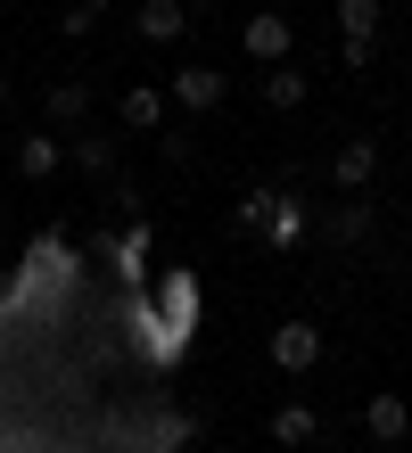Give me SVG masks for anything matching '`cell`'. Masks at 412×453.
Here are the masks:
<instances>
[{"label": "cell", "instance_id": "5b68a950", "mask_svg": "<svg viewBox=\"0 0 412 453\" xmlns=\"http://www.w3.org/2000/svg\"><path fill=\"white\" fill-rule=\"evenodd\" d=\"M330 173H338V190H371V181H379V141H346Z\"/></svg>", "mask_w": 412, "mask_h": 453}, {"label": "cell", "instance_id": "5bb4252c", "mask_svg": "<svg viewBox=\"0 0 412 453\" xmlns=\"http://www.w3.org/2000/svg\"><path fill=\"white\" fill-rule=\"evenodd\" d=\"M338 25H346V34H371V25H379V0H338Z\"/></svg>", "mask_w": 412, "mask_h": 453}, {"label": "cell", "instance_id": "9a60e30c", "mask_svg": "<svg viewBox=\"0 0 412 453\" xmlns=\"http://www.w3.org/2000/svg\"><path fill=\"white\" fill-rule=\"evenodd\" d=\"M297 231H306V206L281 198V206H272V239H297Z\"/></svg>", "mask_w": 412, "mask_h": 453}, {"label": "cell", "instance_id": "52a82bcc", "mask_svg": "<svg viewBox=\"0 0 412 453\" xmlns=\"http://www.w3.org/2000/svg\"><path fill=\"white\" fill-rule=\"evenodd\" d=\"M272 437H281V445H314L322 437V412L306 404V395H289V404L272 412Z\"/></svg>", "mask_w": 412, "mask_h": 453}, {"label": "cell", "instance_id": "6da1fadb", "mask_svg": "<svg viewBox=\"0 0 412 453\" xmlns=\"http://www.w3.org/2000/svg\"><path fill=\"white\" fill-rule=\"evenodd\" d=\"M272 363H281L289 380H297V371H314L322 363V330L314 322H281V330H272Z\"/></svg>", "mask_w": 412, "mask_h": 453}, {"label": "cell", "instance_id": "8fae6325", "mask_svg": "<svg viewBox=\"0 0 412 453\" xmlns=\"http://www.w3.org/2000/svg\"><path fill=\"white\" fill-rule=\"evenodd\" d=\"M165 313H174V322L190 330V313H198V280H190V273H174V280H165Z\"/></svg>", "mask_w": 412, "mask_h": 453}, {"label": "cell", "instance_id": "d6986e66", "mask_svg": "<svg viewBox=\"0 0 412 453\" xmlns=\"http://www.w3.org/2000/svg\"><path fill=\"white\" fill-rule=\"evenodd\" d=\"M174 453H190V445H174Z\"/></svg>", "mask_w": 412, "mask_h": 453}, {"label": "cell", "instance_id": "3957f363", "mask_svg": "<svg viewBox=\"0 0 412 453\" xmlns=\"http://www.w3.org/2000/svg\"><path fill=\"white\" fill-rule=\"evenodd\" d=\"M247 58H264V66L289 58V17L281 9H256V17H247Z\"/></svg>", "mask_w": 412, "mask_h": 453}, {"label": "cell", "instance_id": "2e32d148", "mask_svg": "<svg viewBox=\"0 0 412 453\" xmlns=\"http://www.w3.org/2000/svg\"><path fill=\"white\" fill-rule=\"evenodd\" d=\"M99 17H107V0H74V9H66V34H91Z\"/></svg>", "mask_w": 412, "mask_h": 453}, {"label": "cell", "instance_id": "277c9868", "mask_svg": "<svg viewBox=\"0 0 412 453\" xmlns=\"http://www.w3.org/2000/svg\"><path fill=\"white\" fill-rule=\"evenodd\" d=\"M363 429L379 445H404L412 437V404H404V395H371V404H363Z\"/></svg>", "mask_w": 412, "mask_h": 453}, {"label": "cell", "instance_id": "8992f818", "mask_svg": "<svg viewBox=\"0 0 412 453\" xmlns=\"http://www.w3.org/2000/svg\"><path fill=\"white\" fill-rule=\"evenodd\" d=\"M58 157H66L58 132H25V141H17V173L25 181H50V173H58Z\"/></svg>", "mask_w": 412, "mask_h": 453}, {"label": "cell", "instance_id": "ac0fdd59", "mask_svg": "<svg viewBox=\"0 0 412 453\" xmlns=\"http://www.w3.org/2000/svg\"><path fill=\"white\" fill-rule=\"evenodd\" d=\"M0 17H9V0H0Z\"/></svg>", "mask_w": 412, "mask_h": 453}, {"label": "cell", "instance_id": "4fadbf2b", "mask_svg": "<svg viewBox=\"0 0 412 453\" xmlns=\"http://www.w3.org/2000/svg\"><path fill=\"white\" fill-rule=\"evenodd\" d=\"M157 116H165V91H124V124L132 132H149Z\"/></svg>", "mask_w": 412, "mask_h": 453}, {"label": "cell", "instance_id": "e0dca14e", "mask_svg": "<svg viewBox=\"0 0 412 453\" xmlns=\"http://www.w3.org/2000/svg\"><path fill=\"white\" fill-rule=\"evenodd\" d=\"M0 108H9V83H0Z\"/></svg>", "mask_w": 412, "mask_h": 453}, {"label": "cell", "instance_id": "9c48e42d", "mask_svg": "<svg viewBox=\"0 0 412 453\" xmlns=\"http://www.w3.org/2000/svg\"><path fill=\"white\" fill-rule=\"evenodd\" d=\"M264 108H306V66H272L264 74Z\"/></svg>", "mask_w": 412, "mask_h": 453}, {"label": "cell", "instance_id": "7a4b0ae2", "mask_svg": "<svg viewBox=\"0 0 412 453\" xmlns=\"http://www.w3.org/2000/svg\"><path fill=\"white\" fill-rule=\"evenodd\" d=\"M223 66H174V99H182V108L190 116H206V108H223Z\"/></svg>", "mask_w": 412, "mask_h": 453}, {"label": "cell", "instance_id": "7c38bea8", "mask_svg": "<svg viewBox=\"0 0 412 453\" xmlns=\"http://www.w3.org/2000/svg\"><path fill=\"white\" fill-rule=\"evenodd\" d=\"M82 108H91V91H82V83H58V91H50V124H82Z\"/></svg>", "mask_w": 412, "mask_h": 453}, {"label": "cell", "instance_id": "30bf717a", "mask_svg": "<svg viewBox=\"0 0 412 453\" xmlns=\"http://www.w3.org/2000/svg\"><path fill=\"white\" fill-rule=\"evenodd\" d=\"M74 165L82 173H107V165H116V141H107V132H82V141H74Z\"/></svg>", "mask_w": 412, "mask_h": 453}, {"label": "cell", "instance_id": "ba28073f", "mask_svg": "<svg viewBox=\"0 0 412 453\" xmlns=\"http://www.w3.org/2000/svg\"><path fill=\"white\" fill-rule=\"evenodd\" d=\"M190 0H141V42H182Z\"/></svg>", "mask_w": 412, "mask_h": 453}]
</instances>
